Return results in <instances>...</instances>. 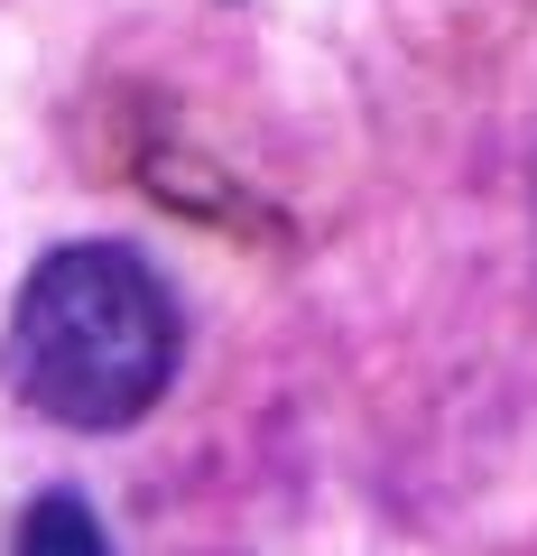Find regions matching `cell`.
Returning <instances> with one entry per match:
<instances>
[{"instance_id":"2","label":"cell","mask_w":537,"mask_h":556,"mask_svg":"<svg viewBox=\"0 0 537 556\" xmlns=\"http://www.w3.org/2000/svg\"><path fill=\"white\" fill-rule=\"evenodd\" d=\"M10 556H112V538H102V519L84 510L75 492H47V501H28Z\"/></svg>"},{"instance_id":"1","label":"cell","mask_w":537,"mask_h":556,"mask_svg":"<svg viewBox=\"0 0 537 556\" xmlns=\"http://www.w3.org/2000/svg\"><path fill=\"white\" fill-rule=\"evenodd\" d=\"M177 380V298L130 241H65L20 278L10 390L75 437H112Z\"/></svg>"}]
</instances>
